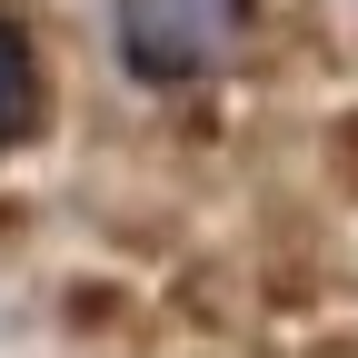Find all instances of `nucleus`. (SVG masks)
<instances>
[{
  "instance_id": "f257e3e1",
  "label": "nucleus",
  "mask_w": 358,
  "mask_h": 358,
  "mask_svg": "<svg viewBox=\"0 0 358 358\" xmlns=\"http://www.w3.org/2000/svg\"><path fill=\"white\" fill-rule=\"evenodd\" d=\"M249 20H259V0H110V60L150 100H179V90H209L239 60Z\"/></svg>"
},
{
  "instance_id": "f03ea898",
  "label": "nucleus",
  "mask_w": 358,
  "mask_h": 358,
  "mask_svg": "<svg viewBox=\"0 0 358 358\" xmlns=\"http://www.w3.org/2000/svg\"><path fill=\"white\" fill-rule=\"evenodd\" d=\"M50 129V60H40V30L0 0V159L30 150Z\"/></svg>"
}]
</instances>
